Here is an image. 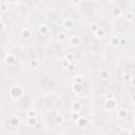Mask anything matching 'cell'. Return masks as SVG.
<instances>
[{
	"label": "cell",
	"instance_id": "6da1fadb",
	"mask_svg": "<svg viewBox=\"0 0 135 135\" xmlns=\"http://www.w3.org/2000/svg\"><path fill=\"white\" fill-rule=\"evenodd\" d=\"M22 89H21L19 86H14V87H12L11 88V90H10V95L13 97V98H19V97L22 96Z\"/></svg>",
	"mask_w": 135,
	"mask_h": 135
},
{
	"label": "cell",
	"instance_id": "7a4b0ae2",
	"mask_svg": "<svg viewBox=\"0 0 135 135\" xmlns=\"http://www.w3.org/2000/svg\"><path fill=\"white\" fill-rule=\"evenodd\" d=\"M117 105V101L115 100V98H112V99H107L104 102V107L107 108L108 110H112L114 108H116Z\"/></svg>",
	"mask_w": 135,
	"mask_h": 135
},
{
	"label": "cell",
	"instance_id": "3957f363",
	"mask_svg": "<svg viewBox=\"0 0 135 135\" xmlns=\"http://www.w3.org/2000/svg\"><path fill=\"white\" fill-rule=\"evenodd\" d=\"M16 62V57L14 54H7L5 56V63L7 66H13Z\"/></svg>",
	"mask_w": 135,
	"mask_h": 135
},
{
	"label": "cell",
	"instance_id": "277c9868",
	"mask_svg": "<svg viewBox=\"0 0 135 135\" xmlns=\"http://www.w3.org/2000/svg\"><path fill=\"white\" fill-rule=\"evenodd\" d=\"M76 124H77L78 127L80 128H86L88 126V119L86 117H79L77 120H76Z\"/></svg>",
	"mask_w": 135,
	"mask_h": 135
},
{
	"label": "cell",
	"instance_id": "5b68a950",
	"mask_svg": "<svg viewBox=\"0 0 135 135\" xmlns=\"http://www.w3.org/2000/svg\"><path fill=\"white\" fill-rule=\"evenodd\" d=\"M72 109H73L74 112H79L80 110L82 109V104L80 101H74L73 103H72Z\"/></svg>",
	"mask_w": 135,
	"mask_h": 135
},
{
	"label": "cell",
	"instance_id": "8992f818",
	"mask_svg": "<svg viewBox=\"0 0 135 135\" xmlns=\"http://www.w3.org/2000/svg\"><path fill=\"white\" fill-rule=\"evenodd\" d=\"M38 31H39L40 34H42V35H45V34L49 33V27L44 23H42L39 25V28H38Z\"/></svg>",
	"mask_w": 135,
	"mask_h": 135
},
{
	"label": "cell",
	"instance_id": "52a82bcc",
	"mask_svg": "<svg viewBox=\"0 0 135 135\" xmlns=\"http://www.w3.org/2000/svg\"><path fill=\"white\" fill-rule=\"evenodd\" d=\"M72 90L76 93H80L82 90H83V86L82 83H74L73 86H72Z\"/></svg>",
	"mask_w": 135,
	"mask_h": 135
},
{
	"label": "cell",
	"instance_id": "ba28073f",
	"mask_svg": "<svg viewBox=\"0 0 135 135\" xmlns=\"http://www.w3.org/2000/svg\"><path fill=\"white\" fill-rule=\"evenodd\" d=\"M10 124H11L12 127H19V125H20V118L19 117H16V116L12 117L11 119H10Z\"/></svg>",
	"mask_w": 135,
	"mask_h": 135
},
{
	"label": "cell",
	"instance_id": "9c48e42d",
	"mask_svg": "<svg viewBox=\"0 0 135 135\" xmlns=\"http://www.w3.org/2000/svg\"><path fill=\"white\" fill-rule=\"evenodd\" d=\"M70 43L73 46H77L80 43V38L78 36H72L70 39Z\"/></svg>",
	"mask_w": 135,
	"mask_h": 135
},
{
	"label": "cell",
	"instance_id": "30bf717a",
	"mask_svg": "<svg viewBox=\"0 0 135 135\" xmlns=\"http://www.w3.org/2000/svg\"><path fill=\"white\" fill-rule=\"evenodd\" d=\"M28 125L30 126V127H35L36 125H37V122H38V120H37V117L35 116V117H28Z\"/></svg>",
	"mask_w": 135,
	"mask_h": 135
},
{
	"label": "cell",
	"instance_id": "8fae6325",
	"mask_svg": "<svg viewBox=\"0 0 135 135\" xmlns=\"http://www.w3.org/2000/svg\"><path fill=\"white\" fill-rule=\"evenodd\" d=\"M74 25V21L72 19H66L65 22H63V27L66 29H72Z\"/></svg>",
	"mask_w": 135,
	"mask_h": 135
},
{
	"label": "cell",
	"instance_id": "7c38bea8",
	"mask_svg": "<svg viewBox=\"0 0 135 135\" xmlns=\"http://www.w3.org/2000/svg\"><path fill=\"white\" fill-rule=\"evenodd\" d=\"M127 115H128V111L126 109H120L118 110V113H117V116L119 118H126Z\"/></svg>",
	"mask_w": 135,
	"mask_h": 135
},
{
	"label": "cell",
	"instance_id": "4fadbf2b",
	"mask_svg": "<svg viewBox=\"0 0 135 135\" xmlns=\"http://www.w3.org/2000/svg\"><path fill=\"white\" fill-rule=\"evenodd\" d=\"M121 8L120 7H113L112 8V15L115 17H119L121 15Z\"/></svg>",
	"mask_w": 135,
	"mask_h": 135
},
{
	"label": "cell",
	"instance_id": "5bb4252c",
	"mask_svg": "<svg viewBox=\"0 0 135 135\" xmlns=\"http://www.w3.org/2000/svg\"><path fill=\"white\" fill-rule=\"evenodd\" d=\"M119 38H118L117 36H113L112 38H111V40H110V42H111V44L113 45V46H118L119 45Z\"/></svg>",
	"mask_w": 135,
	"mask_h": 135
},
{
	"label": "cell",
	"instance_id": "9a60e30c",
	"mask_svg": "<svg viewBox=\"0 0 135 135\" xmlns=\"http://www.w3.org/2000/svg\"><path fill=\"white\" fill-rule=\"evenodd\" d=\"M32 36V32L30 29H24L22 31V37L25 38V39H28V38H30Z\"/></svg>",
	"mask_w": 135,
	"mask_h": 135
},
{
	"label": "cell",
	"instance_id": "2e32d148",
	"mask_svg": "<svg viewBox=\"0 0 135 135\" xmlns=\"http://www.w3.org/2000/svg\"><path fill=\"white\" fill-rule=\"evenodd\" d=\"M103 35H104V30H103V29H100V28H99V29L95 32V36H96L97 38L103 37Z\"/></svg>",
	"mask_w": 135,
	"mask_h": 135
},
{
	"label": "cell",
	"instance_id": "e0dca14e",
	"mask_svg": "<svg viewBox=\"0 0 135 135\" xmlns=\"http://www.w3.org/2000/svg\"><path fill=\"white\" fill-rule=\"evenodd\" d=\"M109 77H110V72L109 71H107V70L101 71V78L107 80V79H109Z\"/></svg>",
	"mask_w": 135,
	"mask_h": 135
},
{
	"label": "cell",
	"instance_id": "ac0fdd59",
	"mask_svg": "<svg viewBox=\"0 0 135 135\" xmlns=\"http://www.w3.org/2000/svg\"><path fill=\"white\" fill-rule=\"evenodd\" d=\"M30 66L31 68H34V69H37V68H39V62L36 59H33V60L30 61Z\"/></svg>",
	"mask_w": 135,
	"mask_h": 135
},
{
	"label": "cell",
	"instance_id": "d6986e66",
	"mask_svg": "<svg viewBox=\"0 0 135 135\" xmlns=\"http://www.w3.org/2000/svg\"><path fill=\"white\" fill-rule=\"evenodd\" d=\"M55 121H56L57 125H61L63 122V116L62 115H57L56 118H55Z\"/></svg>",
	"mask_w": 135,
	"mask_h": 135
},
{
	"label": "cell",
	"instance_id": "ffe728a7",
	"mask_svg": "<svg viewBox=\"0 0 135 135\" xmlns=\"http://www.w3.org/2000/svg\"><path fill=\"white\" fill-rule=\"evenodd\" d=\"M69 65H70V62L68 61L66 58L61 59V61H60V66H61L62 68H68V67H69Z\"/></svg>",
	"mask_w": 135,
	"mask_h": 135
},
{
	"label": "cell",
	"instance_id": "44dd1931",
	"mask_svg": "<svg viewBox=\"0 0 135 135\" xmlns=\"http://www.w3.org/2000/svg\"><path fill=\"white\" fill-rule=\"evenodd\" d=\"M79 117H80V116H79L78 112H74V111L72 112V114H71V118H72V119H73L74 121H76V120H77Z\"/></svg>",
	"mask_w": 135,
	"mask_h": 135
},
{
	"label": "cell",
	"instance_id": "7402d4cb",
	"mask_svg": "<svg viewBox=\"0 0 135 135\" xmlns=\"http://www.w3.org/2000/svg\"><path fill=\"white\" fill-rule=\"evenodd\" d=\"M66 59H67V60L69 61L70 63H71V62H73V60H74V54L69 53V54H68L67 56H66Z\"/></svg>",
	"mask_w": 135,
	"mask_h": 135
},
{
	"label": "cell",
	"instance_id": "603a6c76",
	"mask_svg": "<svg viewBox=\"0 0 135 135\" xmlns=\"http://www.w3.org/2000/svg\"><path fill=\"white\" fill-rule=\"evenodd\" d=\"M75 69H76V66L74 65L73 62H71L70 65H69V67H68V71L71 72V73H73V72L75 71Z\"/></svg>",
	"mask_w": 135,
	"mask_h": 135
},
{
	"label": "cell",
	"instance_id": "cb8c5ba5",
	"mask_svg": "<svg viewBox=\"0 0 135 135\" xmlns=\"http://www.w3.org/2000/svg\"><path fill=\"white\" fill-rule=\"evenodd\" d=\"M133 13H131V12H128V13H127V14H126V19L127 20H128V21H132L133 20Z\"/></svg>",
	"mask_w": 135,
	"mask_h": 135
},
{
	"label": "cell",
	"instance_id": "d4e9b609",
	"mask_svg": "<svg viewBox=\"0 0 135 135\" xmlns=\"http://www.w3.org/2000/svg\"><path fill=\"white\" fill-rule=\"evenodd\" d=\"M98 29H99V27H98V25H97L96 23H93V24H91V25H90V30H91L92 32H94V33H95Z\"/></svg>",
	"mask_w": 135,
	"mask_h": 135
},
{
	"label": "cell",
	"instance_id": "484cf974",
	"mask_svg": "<svg viewBox=\"0 0 135 135\" xmlns=\"http://www.w3.org/2000/svg\"><path fill=\"white\" fill-rule=\"evenodd\" d=\"M36 116V112H35V110H29L28 111V117H35Z\"/></svg>",
	"mask_w": 135,
	"mask_h": 135
},
{
	"label": "cell",
	"instance_id": "4316f807",
	"mask_svg": "<svg viewBox=\"0 0 135 135\" xmlns=\"http://www.w3.org/2000/svg\"><path fill=\"white\" fill-rule=\"evenodd\" d=\"M66 34L65 33H59V35H58V39L59 41H65L66 40Z\"/></svg>",
	"mask_w": 135,
	"mask_h": 135
},
{
	"label": "cell",
	"instance_id": "83f0119b",
	"mask_svg": "<svg viewBox=\"0 0 135 135\" xmlns=\"http://www.w3.org/2000/svg\"><path fill=\"white\" fill-rule=\"evenodd\" d=\"M6 10H7L6 3H0V11H2V12H5Z\"/></svg>",
	"mask_w": 135,
	"mask_h": 135
},
{
	"label": "cell",
	"instance_id": "f1b7e54d",
	"mask_svg": "<svg viewBox=\"0 0 135 135\" xmlns=\"http://www.w3.org/2000/svg\"><path fill=\"white\" fill-rule=\"evenodd\" d=\"M75 83H82V77H80V76L76 77V82Z\"/></svg>",
	"mask_w": 135,
	"mask_h": 135
},
{
	"label": "cell",
	"instance_id": "f546056e",
	"mask_svg": "<svg viewBox=\"0 0 135 135\" xmlns=\"http://www.w3.org/2000/svg\"><path fill=\"white\" fill-rule=\"evenodd\" d=\"M4 28H5V24H4V23L2 22V21H0V32L3 31Z\"/></svg>",
	"mask_w": 135,
	"mask_h": 135
},
{
	"label": "cell",
	"instance_id": "4dcf8cb0",
	"mask_svg": "<svg viewBox=\"0 0 135 135\" xmlns=\"http://www.w3.org/2000/svg\"><path fill=\"white\" fill-rule=\"evenodd\" d=\"M132 77H131V75L130 74H125V76H124V79L125 80H129V79H131Z\"/></svg>",
	"mask_w": 135,
	"mask_h": 135
},
{
	"label": "cell",
	"instance_id": "1f68e13d",
	"mask_svg": "<svg viewBox=\"0 0 135 135\" xmlns=\"http://www.w3.org/2000/svg\"><path fill=\"white\" fill-rule=\"evenodd\" d=\"M126 43H127L126 39H120V40H119V44H121V45H126Z\"/></svg>",
	"mask_w": 135,
	"mask_h": 135
},
{
	"label": "cell",
	"instance_id": "d6a6232c",
	"mask_svg": "<svg viewBox=\"0 0 135 135\" xmlns=\"http://www.w3.org/2000/svg\"><path fill=\"white\" fill-rule=\"evenodd\" d=\"M112 98H114L113 94H108V95H107V99H112Z\"/></svg>",
	"mask_w": 135,
	"mask_h": 135
},
{
	"label": "cell",
	"instance_id": "836d02e7",
	"mask_svg": "<svg viewBox=\"0 0 135 135\" xmlns=\"http://www.w3.org/2000/svg\"><path fill=\"white\" fill-rule=\"evenodd\" d=\"M131 86H132V87L135 86V84H134V79H133V78H131Z\"/></svg>",
	"mask_w": 135,
	"mask_h": 135
},
{
	"label": "cell",
	"instance_id": "e575fe53",
	"mask_svg": "<svg viewBox=\"0 0 135 135\" xmlns=\"http://www.w3.org/2000/svg\"><path fill=\"white\" fill-rule=\"evenodd\" d=\"M129 135H135V132L134 131H131V132L129 133Z\"/></svg>",
	"mask_w": 135,
	"mask_h": 135
},
{
	"label": "cell",
	"instance_id": "d590c367",
	"mask_svg": "<svg viewBox=\"0 0 135 135\" xmlns=\"http://www.w3.org/2000/svg\"><path fill=\"white\" fill-rule=\"evenodd\" d=\"M0 21H1V15H0Z\"/></svg>",
	"mask_w": 135,
	"mask_h": 135
},
{
	"label": "cell",
	"instance_id": "8d00e7d4",
	"mask_svg": "<svg viewBox=\"0 0 135 135\" xmlns=\"http://www.w3.org/2000/svg\"><path fill=\"white\" fill-rule=\"evenodd\" d=\"M58 135H65V134H58Z\"/></svg>",
	"mask_w": 135,
	"mask_h": 135
}]
</instances>
